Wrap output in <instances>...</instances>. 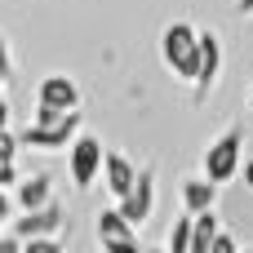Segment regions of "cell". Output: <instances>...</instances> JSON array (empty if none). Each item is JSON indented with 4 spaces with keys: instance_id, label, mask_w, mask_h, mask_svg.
I'll list each match as a JSON object with an SVG mask.
<instances>
[{
    "instance_id": "1",
    "label": "cell",
    "mask_w": 253,
    "mask_h": 253,
    "mask_svg": "<svg viewBox=\"0 0 253 253\" xmlns=\"http://www.w3.org/2000/svg\"><path fill=\"white\" fill-rule=\"evenodd\" d=\"M160 53H165V62L173 67L178 80L196 84V76H200V31L191 22H169L165 36H160Z\"/></svg>"
},
{
    "instance_id": "2",
    "label": "cell",
    "mask_w": 253,
    "mask_h": 253,
    "mask_svg": "<svg viewBox=\"0 0 253 253\" xmlns=\"http://www.w3.org/2000/svg\"><path fill=\"white\" fill-rule=\"evenodd\" d=\"M80 111H67L62 120H49V125H40V120H31L18 138H22V147H36V151H62V147H71L76 138H80Z\"/></svg>"
},
{
    "instance_id": "3",
    "label": "cell",
    "mask_w": 253,
    "mask_h": 253,
    "mask_svg": "<svg viewBox=\"0 0 253 253\" xmlns=\"http://www.w3.org/2000/svg\"><path fill=\"white\" fill-rule=\"evenodd\" d=\"M240 156H245V129L231 125L218 142H209V151H205V173H209L213 182H231V178L240 173Z\"/></svg>"
},
{
    "instance_id": "4",
    "label": "cell",
    "mask_w": 253,
    "mask_h": 253,
    "mask_svg": "<svg viewBox=\"0 0 253 253\" xmlns=\"http://www.w3.org/2000/svg\"><path fill=\"white\" fill-rule=\"evenodd\" d=\"M102 160H107V151H102V142H98L93 133H80V138L67 147V165H71L76 191H89V187H93V178L102 173Z\"/></svg>"
},
{
    "instance_id": "5",
    "label": "cell",
    "mask_w": 253,
    "mask_h": 253,
    "mask_svg": "<svg viewBox=\"0 0 253 253\" xmlns=\"http://www.w3.org/2000/svg\"><path fill=\"white\" fill-rule=\"evenodd\" d=\"M120 209H125V218H129L133 227H142V222L151 218V209H156V169H151V165L138 169V182H133V191L120 200Z\"/></svg>"
},
{
    "instance_id": "6",
    "label": "cell",
    "mask_w": 253,
    "mask_h": 253,
    "mask_svg": "<svg viewBox=\"0 0 253 253\" xmlns=\"http://www.w3.org/2000/svg\"><path fill=\"white\" fill-rule=\"evenodd\" d=\"M218 71H222V44L213 31H200V76H196V102H205L218 84Z\"/></svg>"
},
{
    "instance_id": "7",
    "label": "cell",
    "mask_w": 253,
    "mask_h": 253,
    "mask_svg": "<svg viewBox=\"0 0 253 253\" xmlns=\"http://www.w3.org/2000/svg\"><path fill=\"white\" fill-rule=\"evenodd\" d=\"M98 240H102V249H138V231L125 218V209H102L98 213Z\"/></svg>"
},
{
    "instance_id": "8",
    "label": "cell",
    "mask_w": 253,
    "mask_h": 253,
    "mask_svg": "<svg viewBox=\"0 0 253 253\" xmlns=\"http://www.w3.org/2000/svg\"><path fill=\"white\" fill-rule=\"evenodd\" d=\"M62 227H67V209L49 200L44 209H27V218H18L13 231H18L22 240H31V236H58Z\"/></svg>"
},
{
    "instance_id": "9",
    "label": "cell",
    "mask_w": 253,
    "mask_h": 253,
    "mask_svg": "<svg viewBox=\"0 0 253 253\" xmlns=\"http://www.w3.org/2000/svg\"><path fill=\"white\" fill-rule=\"evenodd\" d=\"M102 182H107V191H111L116 200H125V196L133 191V182H138L133 160H125L120 151H107V160H102Z\"/></svg>"
},
{
    "instance_id": "10",
    "label": "cell",
    "mask_w": 253,
    "mask_h": 253,
    "mask_svg": "<svg viewBox=\"0 0 253 253\" xmlns=\"http://www.w3.org/2000/svg\"><path fill=\"white\" fill-rule=\"evenodd\" d=\"M40 102H49L58 111H76L80 107V89H76L71 76H44L40 80Z\"/></svg>"
},
{
    "instance_id": "11",
    "label": "cell",
    "mask_w": 253,
    "mask_h": 253,
    "mask_svg": "<svg viewBox=\"0 0 253 253\" xmlns=\"http://www.w3.org/2000/svg\"><path fill=\"white\" fill-rule=\"evenodd\" d=\"M218 205V182L205 173V178H187L182 182V209H191V213H205V209H213Z\"/></svg>"
},
{
    "instance_id": "12",
    "label": "cell",
    "mask_w": 253,
    "mask_h": 253,
    "mask_svg": "<svg viewBox=\"0 0 253 253\" xmlns=\"http://www.w3.org/2000/svg\"><path fill=\"white\" fill-rule=\"evenodd\" d=\"M49 200H53L49 173H36V178H22V182H18V205H22V209H44Z\"/></svg>"
},
{
    "instance_id": "13",
    "label": "cell",
    "mask_w": 253,
    "mask_h": 253,
    "mask_svg": "<svg viewBox=\"0 0 253 253\" xmlns=\"http://www.w3.org/2000/svg\"><path fill=\"white\" fill-rule=\"evenodd\" d=\"M191 240H196V213L182 209V218H178L173 231H169V249L173 253H191Z\"/></svg>"
},
{
    "instance_id": "14",
    "label": "cell",
    "mask_w": 253,
    "mask_h": 253,
    "mask_svg": "<svg viewBox=\"0 0 253 253\" xmlns=\"http://www.w3.org/2000/svg\"><path fill=\"white\" fill-rule=\"evenodd\" d=\"M213 236H218V213H213V209L196 213V240H191V253H205L209 245H213Z\"/></svg>"
},
{
    "instance_id": "15",
    "label": "cell",
    "mask_w": 253,
    "mask_h": 253,
    "mask_svg": "<svg viewBox=\"0 0 253 253\" xmlns=\"http://www.w3.org/2000/svg\"><path fill=\"white\" fill-rule=\"evenodd\" d=\"M18 147H22V138H13L9 129H0V160H13V156H18Z\"/></svg>"
},
{
    "instance_id": "16",
    "label": "cell",
    "mask_w": 253,
    "mask_h": 253,
    "mask_svg": "<svg viewBox=\"0 0 253 253\" xmlns=\"http://www.w3.org/2000/svg\"><path fill=\"white\" fill-rule=\"evenodd\" d=\"M0 187H18V165L13 160H0Z\"/></svg>"
},
{
    "instance_id": "17",
    "label": "cell",
    "mask_w": 253,
    "mask_h": 253,
    "mask_svg": "<svg viewBox=\"0 0 253 253\" xmlns=\"http://www.w3.org/2000/svg\"><path fill=\"white\" fill-rule=\"evenodd\" d=\"M9 71H13V58H9V44L0 36V84H9Z\"/></svg>"
},
{
    "instance_id": "18",
    "label": "cell",
    "mask_w": 253,
    "mask_h": 253,
    "mask_svg": "<svg viewBox=\"0 0 253 253\" xmlns=\"http://www.w3.org/2000/svg\"><path fill=\"white\" fill-rule=\"evenodd\" d=\"M209 253H236V240L218 231V236H213V245H209Z\"/></svg>"
},
{
    "instance_id": "19",
    "label": "cell",
    "mask_w": 253,
    "mask_h": 253,
    "mask_svg": "<svg viewBox=\"0 0 253 253\" xmlns=\"http://www.w3.org/2000/svg\"><path fill=\"white\" fill-rule=\"evenodd\" d=\"M13 249H22V236L13 231V236H0V253H13Z\"/></svg>"
},
{
    "instance_id": "20",
    "label": "cell",
    "mask_w": 253,
    "mask_h": 253,
    "mask_svg": "<svg viewBox=\"0 0 253 253\" xmlns=\"http://www.w3.org/2000/svg\"><path fill=\"white\" fill-rule=\"evenodd\" d=\"M9 213H13V200H9V191L0 187V222H9Z\"/></svg>"
},
{
    "instance_id": "21",
    "label": "cell",
    "mask_w": 253,
    "mask_h": 253,
    "mask_svg": "<svg viewBox=\"0 0 253 253\" xmlns=\"http://www.w3.org/2000/svg\"><path fill=\"white\" fill-rule=\"evenodd\" d=\"M0 129H9V98L0 93Z\"/></svg>"
},
{
    "instance_id": "22",
    "label": "cell",
    "mask_w": 253,
    "mask_h": 253,
    "mask_svg": "<svg viewBox=\"0 0 253 253\" xmlns=\"http://www.w3.org/2000/svg\"><path fill=\"white\" fill-rule=\"evenodd\" d=\"M236 9H240V13H249V18H253V0H236Z\"/></svg>"
},
{
    "instance_id": "23",
    "label": "cell",
    "mask_w": 253,
    "mask_h": 253,
    "mask_svg": "<svg viewBox=\"0 0 253 253\" xmlns=\"http://www.w3.org/2000/svg\"><path fill=\"white\" fill-rule=\"evenodd\" d=\"M245 187H253V160L245 165Z\"/></svg>"
},
{
    "instance_id": "24",
    "label": "cell",
    "mask_w": 253,
    "mask_h": 253,
    "mask_svg": "<svg viewBox=\"0 0 253 253\" xmlns=\"http://www.w3.org/2000/svg\"><path fill=\"white\" fill-rule=\"evenodd\" d=\"M249 111H253V84H249Z\"/></svg>"
}]
</instances>
